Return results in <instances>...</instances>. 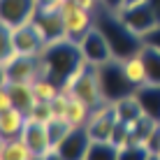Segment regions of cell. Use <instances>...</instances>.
Returning <instances> with one entry per match:
<instances>
[{"mask_svg": "<svg viewBox=\"0 0 160 160\" xmlns=\"http://www.w3.org/2000/svg\"><path fill=\"white\" fill-rule=\"evenodd\" d=\"M84 63L86 60L79 42L70 40V37H60V40L44 44V49L37 53V79L47 77L60 88V84L70 74H74Z\"/></svg>", "mask_w": 160, "mask_h": 160, "instance_id": "6da1fadb", "label": "cell"}, {"mask_svg": "<svg viewBox=\"0 0 160 160\" xmlns=\"http://www.w3.org/2000/svg\"><path fill=\"white\" fill-rule=\"evenodd\" d=\"M95 26L102 30V35L107 37L109 47L114 51V58H130L135 53H139L144 49V37H139L137 32H132L128 26L121 21V16L116 12L100 7L95 12Z\"/></svg>", "mask_w": 160, "mask_h": 160, "instance_id": "7a4b0ae2", "label": "cell"}, {"mask_svg": "<svg viewBox=\"0 0 160 160\" xmlns=\"http://www.w3.org/2000/svg\"><path fill=\"white\" fill-rule=\"evenodd\" d=\"M98 81H100L104 102H118L121 98L135 93V86L128 81V77L123 72V60L112 58L107 63L98 65Z\"/></svg>", "mask_w": 160, "mask_h": 160, "instance_id": "3957f363", "label": "cell"}, {"mask_svg": "<svg viewBox=\"0 0 160 160\" xmlns=\"http://www.w3.org/2000/svg\"><path fill=\"white\" fill-rule=\"evenodd\" d=\"M118 112L114 102H102L91 112V118L86 123V130L93 142H112V135L118 125Z\"/></svg>", "mask_w": 160, "mask_h": 160, "instance_id": "277c9868", "label": "cell"}, {"mask_svg": "<svg viewBox=\"0 0 160 160\" xmlns=\"http://www.w3.org/2000/svg\"><path fill=\"white\" fill-rule=\"evenodd\" d=\"M60 14L65 21V37H70L74 42H81V37L95 26V14L79 7L74 0H68L60 9Z\"/></svg>", "mask_w": 160, "mask_h": 160, "instance_id": "5b68a950", "label": "cell"}, {"mask_svg": "<svg viewBox=\"0 0 160 160\" xmlns=\"http://www.w3.org/2000/svg\"><path fill=\"white\" fill-rule=\"evenodd\" d=\"M118 16H121V21H123L132 32H137L139 37H146L153 28H158V16L153 12V7L148 5V0L146 2L130 5V7H123L118 12Z\"/></svg>", "mask_w": 160, "mask_h": 160, "instance_id": "8992f818", "label": "cell"}, {"mask_svg": "<svg viewBox=\"0 0 160 160\" xmlns=\"http://www.w3.org/2000/svg\"><path fill=\"white\" fill-rule=\"evenodd\" d=\"M79 47H81V53H84V60L88 65H95V68L114 58L112 47H109L107 37L102 35V30L98 28V26H93V28L81 37Z\"/></svg>", "mask_w": 160, "mask_h": 160, "instance_id": "52a82bcc", "label": "cell"}, {"mask_svg": "<svg viewBox=\"0 0 160 160\" xmlns=\"http://www.w3.org/2000/svg\"><path fill=\"white\" fill-rule=\"evenodd\" d=\"M37 9V0H0V23L19 28L35 19Z\"/></svg>", "mask_w": 160, "mask_h": 160, "instance_id": "ba28073f", "label": "cell"}, {"mask_svg": "<svg viewBox=\"0 0 160 160\" xmlns=\"http://www.w3.org/2000/svg\"><path fill=\"white\" fill-rule=\"evenodd\" d=\"M72 95L79 98L81 102H86L91 109L100 107V104L104 102L100 81H98V68H95V65H88V63H86V68H84V72H81L79 81H77Z\"/></svg>", "mask_w": 160, "mask_h": 160, "instance_id": "9c48e42d", "label": "cell"}, {"mask_svg": "<svg viewBox=\"0 0 160 160\" xmlns=\"http://www.w3.org/2000/svg\"><path fill=\"white\" fill-rule=\"evenodd\" d=\"M23 142L28 144V148L35 153V158H44L53 151V144H51V137H49V128L47 123H40V121H32L28 118L26 121V128L21 132Z\"/></svg>", "mask_w": 160, "mask_h": 160, "instance_id": "30bf717a", "label": "cell"}, {"mask_svg": "<svg viewBox=\"0 0 160 160\" xmlns=\"http://www.w3.org/2000/svg\"><path fill=\"white\" fill-rule=\"evenodd\" d=\"M91 142L93 139H91L86 128H72V132L56 146V151L60 153L63 160H86Z\"/></svg>", "mask_w": 160, "mask_h": 160, "instance_id": "8fae6325", "label": "cell"}, {"mask_svg": "<svg viewBox=\"0 0 160 160\" xmlns=\"http://www.w3.org/2000/svg\"><path fill=\"white\" fill-rule=\"evenodd\" d=\"M12 40H14V47H16V51H19L21 56H37V53L44 49V44H47L32 21L14 28L12 30Z\"/></svg>", "mask_w": 160, "mask_h": 160, "instance_id": "7c38bea8", "label": "cell"}, {"mask_svg": "<svg viewBox=\"0 0 160 160\" xmlns=\"http://www.w3.org/2000/svg\"><path fill=\"white\" fill-rule=\"evenodd\" d=\"M35 28L40 30V35L44 37V42H53L65 37V21L60 12H49V9H37L35 19H32Z\"/></svg>", "mask_w": 160, "mask_h": 160, "instance_id": "4fadbf2b", "label": "cell"}, {"mask_svg": "<svg viewBox=\"0 0 160 160\" xmlns=\"http://www.w3.org/2000/svg\"><path fill=\"white\" fill-rule=\"evenodd\" d=\"M37 79V56H19L2 68V81H32Z\"/></svg>", "mask_w": 160, "mask_h": 160, "instance_id": "5bb4252c", "label": "cell"}, {"mask_svg": "<svg viewBox=\"0 0 160 160\" xmlns=\"http://www.w3.org/2000/svg\"><path fill=\"white\" fill-rule=\"evenodd\" d=\"M28 114L19 107H9L0 112V135L2 139H12V137H21V132L26 128Z\"/></svg>", "mask_w": 160, "mask_h": 160, "instance_id": "9a60e30c", "label": "cell"}, {"mask_svg": "<svg viewBox=\"0 0 160 160\" xmlns=\"http://www.w3.org/2000/svg\"><path fill=\"white\" fill-rule=\"evenodd\" d=\"M135 95L144 109V116L160 123V84H144L135 88Z\"/></svg>", "mask_w": 160, "mask_h": 160, "instance_id": "2e32d148", "label": "cell"}, {"mask_svg": "<svg viewBox=\"0 0 160 160\" xmlns=\"http://www.w3.org/2000/svg\"><path fill=\"white\" fill-rule=\"evenodd\" d=\"M2 86L9 88V93H12V100H14V107L23 109L26 114H28L30 107L37 102L35 91H32V84H28V81H2Z\"/></svg>", "mask_w": 160, "mask_h": 160, "instance_id": "e0dca14e", "label": "cell"}, {"mask_svg": "<svg viewBox=\"0 0 160 160\" xmlns=\"http://www.w3.org/2000/svg\"><path fill=\"white\" fill-rule=\"evenodd\" d=\"M0 160H35V153L28 148L23 137H12L0 142Z\"/></svg>", "mask_w": 160, "mask_h": 160, "instance_id": "ac0fdd59", "label": "cell"}, {"mask_svg": "<svg viewBox=\"0 0 160 160\" xmlns=\"http://www.w3.org/2000/svg\"><path fill=\"white\" fill-rule=\"evenodd\" d=\"M123 72L125 77H128V81L135 88H139V86H144L148 84V77H146V63H144V56H142V51L139 53H135V56H130V58H123Z\"/></svg>", "mask_w": 160, "mask_h": 160, "instance_id": "d6986e66", "label": "cell"}, {"mask_svg": "<svg viewBox=\"0 0 160 160\" xmlns=\"http://www.w3.org/2000/svg\"><path fill=\"white\" fill-rule=\"evenodd\" d=\"M114 104H116V112H118L121 121H137V118L144 116V109H142V104H139V100H137L135 93L121 98V100L114 102Z\"/></svg>", "mask_w": 160, "mask_h": 160, "instance_id": "ffe728a7", "label": "cell"}, {"mask_svg": "<svg viewBox=\"0 0 160 160\" xmlns=\"http://www.w3.org/2000/svg\"><path fill=\"white\" fill-rule=\"evenodd\" d=\"M142 56H144V63H146L148 84H160V49L153 47V44H144Z\"/></svg>", "mask_w": 160, "mask_h": 160, "instance_id": "44dd1931", "label": "cell"}, {"mask_svg": "<svg viewBox=\"0 0 160 160\" xmlns=\"http://www.w3.org/2000/svg\"><path fill=\"white\" fill-rule=\"evenodd\" d=\"M91 112L93 109L88 107L86 102H81L79 98L72 95V100H70V109H68V118L70 123H72V128H86L88 118H91Z\"/></svg>", "mask_w": 160, "mask_h": 160, "instance_id": "7402d4cb", "label": "cell"}, {"mask_svg": "<svg viewBox=\"0 0 160 160\" xmlns=\"http://www.w3.org/2000/svg\"><path fill=\"white\" fill-rule=\"evenodd\" d=\"M121 148L114 142H91L86 160H118Z\"/></svg>", "mask_w": 160, "mask_h": 160, "instance_id": "603a6c76", "label": "cell"}, {"mask_svg": "<svg viewBox=\"0 0 160 160\" xmlns=\"http://www.w3.org/2000/svg\"><path fill=\"white\" fill-rule=\"evenodd\" d=\"M47 128H49V137H51V144H53V148H56L60 142H63L65 137L72 132V123H70L68 118H58V116H53V118L47 123Z\"/></svg>", "mask_w": 160, "mask_h": 160, "instance_id": "cb8c5ba5", "label": "cell"}, {"mask_svg": "<svg viewBox=\"0 0 160 160\" xmlns=\"http://www.w3.org/2000/svg\"><path fill=\"white\" fill-rule=\"evenodd\" d=\"M32 91H35V98L42 102H51L53 98L60 93L58 84H53L51 79H47V77H40V79L32 81Z\"/></svg>", "mask_w": 160, "mask_h": 160, "instance_id": "d4e9b609", "label": "cell"}, {"mask_svg": "<svg viewBox=\"0 0 160 160\" xmlns=\"http://www.w3.org/2000/svg\"><path fill=\"white\" fill-rule=\"evenodd\" d=\"M153 153L148 146H142V144H128L125 148H121L118 153V160H148Z\"/></svg>", "mask_w": 160, "mask_h": 160, "instance_id": "484cf974", "label": "cell"}, {"mask_svg": "<svg viewBox=\"0 0 160 160\" xmlns=\"http://www.w3.org/2000/svg\"><path fill=\"white\" fill-rule=\"evenodd\" d=\"M28 118H32V121H40V123H49V121L53 118V109H51V102H42V100H37V102L30 107V112H28Z\"/></svg>", "mask_w": 160, "mask_h": 160, "instance_id": "4316f807", "label": "cell"}, {"mask_svg": "<svg viewBox=\"0 0 160 160\" xmlns=\"http://www.w3.org/2000/svg\"><path fill=\"white\" fill-rule=\"evenodd\" d=\"M70 100H72V95H68V93H58L56 98L51 100V109H53V116L58 118H65L68 116V109H70Z\"/></svg>", "mask_w": 160, "mask_h": 160, "instance_id": "83f0119b", "label": "cell"}, {"mask_svg": "<svg viewBox=\"0 0 160 160\" xmlns=\"http://www.w3.org/2000/svg\"><path fill=\"white\" fill-rule=\"evenodd\" d=\"M112 142H114L118 148H125V146L130 144V132H128V128H125L123 121H118L116 130H114V135H112Z\"/></svg>", "mask_w": 160, "mask_h": 160, "instance_id": "f1b7e54d", "label": "cell"}, {"mask_svg": "<svg viewBox=\"0 0 160 160\" xmlns=\"http://www.w3.org/2000/svg\"><path fill=\"white\" fill-rule=\"evenodd\" d=\"M65 2H68V0H37V7L49 9V12H60Z\"/></svg>", "mask_w": 160, "mask_h": 160, "instance_id": "f546056e", "label": "cell"}, {"mask_svg": "<svg viewBox=\"0 0 160 160\" xmlns=\"http://www.w3.org/2000/svg\"><path fill=\"white\" fill-rule=\"evenodd\" d=\"M148 148H151V153H158L160 156V123L156 125V130L148 137Z\"/></svg>", "mask_w": 160, "mask_h": 160, "instance_id": "4dcf8cb0", "label": "cell"}, {"mask_svg": "<svg viewBox=\"0 0 160 160\" xmlns=\"http://www.w3.org/2000/svg\"><path fill=\"white\" fill-rule=\"evenodd\" d=\"M9 107H14L12 93H9L7 86H2V88H0V112H2V109H9Z\"/></svg>", "mask_w": 160, "mask_h": 160, "instance_id": "1f68e13d", "label": "cell"}, {"mask_svg": "<svg viewBox=\"0 0 160 160\" xmlns=\"http://www.w3.org/2000/svg\"><path fill=\"white\" fill-rule=\"evenodd\" d=\"M100 7L109 9V12H121V9L125 7V0H100Z\"/></svg>", "mask_w": 160, "mask_h": 160, "instance_id": "d6a6232c", "label": "cell"}, {"mask_svg": "<svg viewBox=\"0 0 160 160\" xmlns=\"http://www.w3.org/2000/svg\"><path fill=\"white\" fill-rule=\"evenodd\" d=\"M79 7H84V9H88V12H93L95 14L98 9H100V0H74Z\"/></svg>", "mask_w": 160, "mask_h": 160, "instance_id": "836d02e7", "label": "cell"}, {"mask_svg": "<svg viewBox=\"0 0 160 160\" xmlns=\"http://www.w3.org/2000/svg\"><path fill=\"white\" fill-rule=\"evenodd\" d=\"M144 42H146V44H153V47H158V49H160V26L148 32V35L144 37Z\"/></svg>", "mask_w": 160, "mask_h": 160, "instance_id": "e575fe53", "label": "cell"}, {"mask_svg": "<svg viewBox=\"0 0 160 160\" xmlns=\"http://www.w3.org/2000/svg\"><path fill=\"white\" fill-rule=\"evenodd\" d=\"M148 5L153 7V12L158 16V26H160V0H148Z\"/></svg>", "mask_w": 160, "mask_h": 160, "instance_id": "d590c367", "label": "cell"}, {"mask_svg": "<svg viewBox=\"0 0 160 160\" xmlns=\"http://www.w3.org/2000/svg\"><path fill=\"white\" fill-rule=\"evenodd\" d=\"M137 2H146V0H125V7H130V5H137Z\"/></svg>", "mask_w": 160, "mask_h": 160, "instance_id": "8d00e7d4", "label": "cell"}, {"mask_svg": "<svg viewBox=\"0 0 160 160\" xmlns=\"http://www.w3.org/2000/svg\"><path fill=\"white\" fill-rule=\"evenodd\" d=\"M148 160H160V156H158V153H153V156L148 158Z\"/></svg>", "mask_w": 160, "mask_h": 160, "instance_id": "74e56055", "label": "cell"}]
</instances>
